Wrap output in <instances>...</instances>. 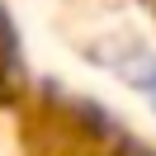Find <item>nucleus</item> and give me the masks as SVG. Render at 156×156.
Here are the masks:
<instances>
[{
    "mask_svg": "<svg viewBox=\"0 0 156 156\" xmlns=\"http://www.w3.org/2000/svg\"><path fill=\"white\" fill-rule=\"evenodd\" d=\"M133 80L147 90V95H151V104H156V66H137V71H133Z\"/></svg>",
    "mask_w": 156,
    "mask_h": 156,
    "instance_id": "nucleus-1",
    "label": "nucleus"
}]
</instances>
